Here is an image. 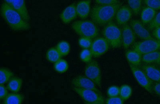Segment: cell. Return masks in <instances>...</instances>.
<instances>
[{
	"mask_svg": "<svg viewBox=\"0 0 160 104\" xmlns=\"http://www.w3.org/2000/svg\"><path fill=\"white\" fill-rule=\"evenodd\" d=\"M1 14L3 19L13 31H24L30 28L28 22L24 19L19 12L5 2L1 5Z\"/></svg>",
	"mask_w": 160,
	"mask_h": 104,
	"instance_id": "1",
	"label": "cell"
},
{
	"mask_svg": "<svg viewBox=\"0 0 160 104\" xmlns=\"http://www.w3.org/2000/svg\"><path fill=\"white\" fill-rule=\"evenodd\" d=\"M121 5L119 3L111 5H98L92 8L91 17L96 24L105 25L111 22L115 17Z\"/></svg>",
	"mask_w": 160,
	"mask_h": 104,
	"instance_id": "2",
	"label": "cell"
},
{
	"mask_svg": "<svg viewBox=\"0 0 160 104\" xmlns=\"http://www.w3.org/2000/svg\"><path fill=\"white\" fill-rule=\"evenodd\" d=\"M72 28L77 34L81 37H87L93 39L99 34L98 27L93 21L86 20L75 21L72 25Z\"/></svg>",
	"mask_w": 160,
	"mask_h": 104,
	"instance_id": "3",
	"label": "cell"
},
{
	"mask_svg": "<svg viewBox=\"0 0 160 104\" xmlns=\"http://www.w3.org/2000/svg\"><path fill=\"white\" fill-rule=\"evenodd\" d=\"M102 33L111 47H120L122 45V31L114 22H111L106 25Z\"/></svg>",
	"mask_w": 160,
	"mask_h": 104,
	"instance_id": "4",
	"label": "cell"
},
{
	"mask_svg": "<svg viewBox=\"0 0 160 104\" xmlns=\"http://www.w3.org/2000/svg\"><path fill=\"white\" fill-rule=\"evenodd\" d=\"M73 89L87 103L103 104L105 103V98L102 94L98 93L95 91L76 87H74Z\"/></svg>",
	"mask_w": 160,
	"mask_h": 104,
	"instance_id": "5",
	"label": "cell"
},
{
	"mask_svg": "<svg viewBox=\"0 0 160 104\" xmlns=\"http://www.w3.org/2000/svg\"><path fill=\"white\" fill-rule=\"evenodd\" d=\"M133 49L141 55L158 51L160 49V41L154 38L144 40L136 43L133 47Z\"/></svg>",
	"mask_w": 160,
	"mask_h": 104,
	"instance_id": "6",
	"label": "cell"
},
{
	"mask_svg": "<svg viewBox=\"0 0 160 104\" xmlns=\"http://www.w3.org/2000/svg\"><path fill=\"white\" fill-rule=\"evenodd\" d=\"M129 66L133 75L138 83L146 90L152 93L153 82L149 79L144 71L138 67L133 66L130 64Z\"/></svg>",
	"mask_w": 160,
	"mask_h": 104,
	"instance_id": "7",
	"label": "cell"
},
{
	"mask_svg": "<svg viewBox=\"0 0 160 104\" xmlns=\"http://www.w3.org/2000/svg\"><path fill=\"white\" fill-rule=\"evenodd\" d=\"M85 76L92 81L97 86L101 87V73L98 62L91 61L88 63L85 69Z\"/></svg>",
	"mask_w": 160,
	"mask_h": 104,
	"instance_id": "8",
	"label": "cell"
},
{
	"mask_svg": "<svg viewBox=\"0 0 160 104\" xmlns=\"http://www.w3.org/2000/svg\"><path fill=\"white\" fill-rule=\"evenodd\" d=\"M109 47V43L105 38L98 37L92 41L90 51L93 57H98L105 53Z\"/></svg>",
	"mask_w": 160,
	"mask_h": 104,
	"instance_id": "9",
	"label": "cell"
},
{
	"mask_svg": "<svg viewBox=\"0 0 160 104\" xmlns=\"http://www.w3.org/2000/svg\"><path fill=\"white\" fill-rule=\"evenodd\" d=\"M72 84L74 87L82 89L92 90L102 94L97 88V85L92 81L86 76L79 75L76 77L72 81Z\"/></svg>",
	"mask_w": 160,
	"mask_h": 104,
	"instance_id": "10",
	"label": "cell"
},
{
	"mask_svg": "<svg viewBox=\"0 0 160 104\" xmlns=\"http://www.w3.org/2000/svg\"><path fill=\"white\" fill-rule=\"evenodd\" d=\"M4 1L19 12L25 20L29 22L30 18L25 0H4Z\"/></svg>",
	"mask_w": 160,
	"mask_h": 104,
	"instance_id": "11",
	"label": "cell"
},
{
	"mask_svg": "<svg viewBox=\"0 0 160 104\" xmlns=\"http://www.w3.org/2000/svg\"><path fill=\"white\" fill-rule=\"evenodd\" d=\"M130 26L136 35L141 39L146 40L153 38L149 31L144 26L141 21L137 19H133L130 22Z\"/></svg>",
	"mask_w": 160,
	"mask_h": 104,
	"instance_id": "12",
	"label": "cell"
},
{
	"mask_svg": "<svg viewBox=\"0 0 160 104\" xmlns=\"http://www.w3.org/2000/svg\"><path fill=\"white\" fill-rule=\"evenodd\" d=\"M136 35L128 24L123 25L122 30V42L125 49H128L135 42Z\"/></svg>",
	"mask_w": 160,
	"mask_h": 104,
	"instance_id": "13",
	"label": "cell"
},
{
	"mask_svg": "<svg viewBox=\"0 0 160 104\" xmlns=\"http://www.w3.org/2000/svg\"><path fill=\"white\" fill-rule=\"evenodd\" d=\"M132 16V11L128 6H121L117 11L115 16L117 23L119 25L127 24Z\"/></svg>",
	"mask_w": 160,
	"mask_h": 104,
	"instance_id": "14",
	"label": "cell"
},
{
	"mask_svg": "<svg viewBox=\"0 0 160 104\" xmlns=\"http://www.w3.org/2000/svg\"><path fill=\"white\" fill-rule=\"evenodd\" d=\"M77 16L76 5L72 4L68 5L62 11L60 15V18L64 23L68 24L73 21Z\"/></svg>",
	"mask_w": 160,
	"mask_h": 104,
	"instance_id": "15",
	"label": "cell"
},
{
	"mask_svg": "<svg viewBox=\"0 0 160 104\" xmlns=\"http://www.w3.org/2000/svg\"><path fill=\"white\" fill-rule=\"evenodd\" d=\"M90 0H82L78 2L76 5L77 15L82 19L88 17L91 11Z\"/></svg>",
	"mask_w": 160,
	"mask_h": 104,
	"instance_id": "16",
	"label": "cell"
},
{
	"mask_svg": "<svg viewBox=\"0 0 160 104\" xmlns=\"http://www.w3.org/2000/svg\"><path fill=\"white\" fill-rule=\"evenodd\" d=\"M142 69L153 82H160V69L151 64L142 65Z\"/></svg>",
	"mask_w": 160,
	"mask_h": 104,
	"instance_id": "17",
	"label": "cell"
},
{
	"mask_svg": "<svg viewBox=\"0 0 160 104\" xmlns=\"http://www.w3.org/2000/svg\"><path fill=\"white\" fill-rule=\"evenodd\" d=\"M156 10L147 7L143 8L141 12V18L142 23L146 25L149 24L155 18Z\"/></svg>",
	"mask_w": 160,
	"mask_h": 104,
	"instance_id": "18",
	"label": "cell"
},
{
	"mask_svg": "<svg viewBox=\"0 0 160 104\" xmlns=\"http://www.w3.org/2000/svg\"><path fill=\"white\" fill-rule=\"evenodd\" d=\"M126 57L130 65L136 67L139 66L141 65L142 59L141 55L134 50H130L126 52Z\"/></svg>",
	"mask_w": 160,
	"mask_h": 104,
	"instance_id": "19",
	"label": "cell"
},
{
	"mask_svg": "<svg viewBox=\"0 0 160 104\" xmlns=\"http://www.w3.org/2000/svg\"><path fill=\"white\" fill-rule=\"evenodd\" d=\"M24 97L22 94L15 93L8 94L3 100L5 104H21L23 102Z\"/></svg>",
	"mask_w": 160,
	"mask_h": 104,
	"instance_id": "20",
	"label": "cell"
},
{
	"mask_svg": "<svg viewBox=\"0 0 160 104\" xmlns=\"http://www.w3.org/2000/svg\"><path fill=\"white\" fill-rule=\"evenodd\" d=\"M22 84V79L18 77H12L8 82L7 88L8 90L14 92H19Z\"/></svg>",
	"mask_w": 160,
	"mask_h": 104,
	"instance_id": "21",
	"label": "cell"
},
{
	"mask_svg": "<svg viewBox=\"0 0 160 104\" xmlns=\"http://www.w3.org/2000/svg\"><path fill=\"white\" fill-rule=\"evenodd\" d=\"M159 58V52H155L144 54L141 57L142 61L145 64L157 63Z\"/></svg>",
	"mask_w": 160,
	"mask_h": 104,
	"instance_id": "22",
	"label": "cell"
},
{
	"mask_svg": "<svg viewBox=\"0 0 160 104\" xmlns=\"http://www.w3.org/2000/svg\"><path fill=\"white\" fill-rule=\"evenodd\" d=\"M14 76V73L9 69L5 67L0 69V85L8 82Z\"/></svg>",
	"mask_w": 160,
	"mask_h": 104,
	"instance_id": "23",
	"label": "cell"
},
{
	"mask_svg": "<svg viewBox=\"0 0 160 104\" xmlns=\"http://www.w3.org/2000/svg\"><path fill=\"white\" fill-rule=\"evenodd\" d=\"M61 55L57 48H50L47 51L46 58L50 62L55 63L58 60L61 59Z\"/></svg>",
	"mask_w": 160,
	"mask_h": 104,
	"instance_id": "24",
	"label": "cell"
},
{
	"mask_svg": "<svg viewBox=\"0 0 160 104\" xmlns=\"http://www.w3.org/2000/svg\"><path fill=\"white\" fill-rule=\"evenodd\" d=\"M56 48L61 57L67 56L69 53L70 45L67 41H61L57 45Z\"/></svg>",
	"mask_w": 160,
	"mask_h": 104,
	"instance_id": "25",
	"label": "cell"
},
{
	"mask_svg": "<svg viewBox=\"0 0 160 104\" xmlns=\"http://www.w3.org/2000/svg\"><path fill=\"white\" fill-rule=\"evenodd\" d=\"M132 89L129 85H123L120 87V97L124 101L128 100L132 95Z\"/></svg>",
	"mask_w": 160,
	"mask_h": 104,
	"instance_id": "26",
	"label": "cell"
},
{
	"mask_svg": "<svg viewBox=\"0 0 160 104\" xmlns=\"http://www.w3.org/2000/svg\"><path fill=\"white\" fill-rule=\"evenodd\" d=\"M54 67V69L57 72L60 73H62L68 71V65L66 61L61 58L55 62Z\"/></svg>",
	"mask_w": 160,
	"mask_h": 104,
	"instance_id": "27",
	"label": "cell"
},
{
	"mask_svg": "<svg viewBox=\"0 0 160 104\" xmlns=\"http://www.w3.org/2000/svg\"><path fill=\"white\" fill-rule=\"evenodd\" d=\"M128 6L135 15H138L141 11L142 0H128Z\"/></svg>",
	"mask_w": 160,
	"mask_h": 104,
	"instance_id": "28",
	"label": "cell"
},
{
	"mask_svg": "<svg viewBox=\"0 0 160 104\" xmlns=\"http://www.w3.org/2000/svg\"><path fill=\"white\" fill-rule=\"evenodd\" d=\"M92 42L91 38L87 37H81L78 40V44L80 46L84 49L91 48Z\"/></svg>",
	"mask_w": 160,
	"mask_h": 104,
	"instance_id": "29",
	"label": "cell"
},
{
	"mask_svg": "<svg viewBox=\"0 0 160 104\" xmlns=\"http://www.w3.org/2000/svg\"><path fill=\"white\" fill-rule=\"evenodd\" d=\"M91 51L88 49H84L80 53V57L83 62L88 63L91 61L92 57Z\"/></svg>",
	"mask_w": 160,
	"mask_h": 104,
	"instance_id": "30",
	"label": "cell"
},
{
	"mask_svg": "<svg viewBox=\"0 0 160 104\" xmlns=\"http://www.w3.org/2000/svg\"><path fill=\"white\" fill-rule=\"evenodd\" d=\"M144 2L147 7L155 10H160V0H144Z\"/></svg>",
	"mask_w": 160,
	"mask_h": 104,
	"instance_id": "31",
	"label": "cell"
},
{
	"mask_svg": "<svg viewBox=\"0 0 160 104\" xmlns=\"http://www.w3.org/2000/svg\"><path fill=\"white\" fill-rule=\"evenodd\" d=\"M107 93L109 97L119 96L120 88L115 85H112L108 88Z\"/></svg>",
	"mask_w": 160,
	"mask_h": 104,
	"instance_id": "32",
	"label": "cell"
},
{
	"mask_svg": "<svg viewBox=\"0 0 160 104\" xmlns=\"http://www.w3.org/2000/svg\"><path fill=\"white\" fill-rule=\"evenodd\" d=\"M160 26V11L156 15L155 18L148 25V29L152 30Z\"/></svg>",
	"mask_w": 160,
	"mask_h": 104,
	"instance_id": "33",
	"label": "cell"
},
{
	"mask_svg": "<svg viewBox=\"0 0 160 104\" xmlns=\"http://www.w3.org/2000/svg\"><path fill=\"white\" fill-rule=\"evenodd\" d=\"M105 102L108 104H122L124 101L121 97L118 96L109 97L105 101Z\"/></svg>",
	"mask_w": 160,
	"mask_h": 104,
	"instance_id": "34",
	"label": "cell"
},
{
	"mask_svg": "<svg viewBox=\"0 0 160 104\" xmlns=\"http://www.w3.org/2000/svg\"><path fill=\"white\" fill-rule=\"evenodd\" d=\"M98 5H111L118 3V0H95Z\"/></svg>",
	"mask_w": 160,
	"mask_h": 104,
	"instance_id": "35",
	"label": "cell"
},
{
	"mask_svg": "<svg viewBox=\"0 0 160 104\" xmlns=\"http://www.w3.org/2000/svg\"><path fill=\"white\" fill-rule=\"evenodd\" d=\"M8 89L4 85H0V99L3 100L8 95Z\"/></svg>",
	"mask_w": 160,
	"mask_h": 104,
	"instance_id": "36",
	"label": "cell"
},
{
	"mask_svg": "<svg viewBox=\"0 0 160 104\" xmlns=\"http://www.w3.org/2000/svg\"><path fill=\"white\" fill-rule=\"evenodd\" d=\"M152 35L155 39L160 41V26L154 29L152 32Z\"/></svg>",
	"mask_w": 160,
	"mask_h": 104,
	"instance_id": "37",
	"label": "cell"
},
{
	"mask_svg": "<svg viewBox=\"0 0 160 104\" xmlns=\"http://www.w3.org/2000/svg\"><path fill=\"white\" fill-rule=\"evenodd\" d=\"M152 91L155 93L160 97V82H156L153 85L152 88Z\"/></svg>",
	"mask_w": 160,
	"mask_h": 104,
	"instance_id": "38",
	"label": "cell"
},
{
	"mask_svg": "<svg viewBox=\"0 0 160 104\" xmlns=\"http://www.w3.org/2000/svg\"><path fill=\"white\" fill-rule=\"evenodd\" d=\"M157 64H160V51L159 52V58L158 62H157Z\"/></svg>",
	"mask_w": 160,
	"mask_h": 104,
	"instance_id": "39",
	"label": "cell"
}]
</instances>
